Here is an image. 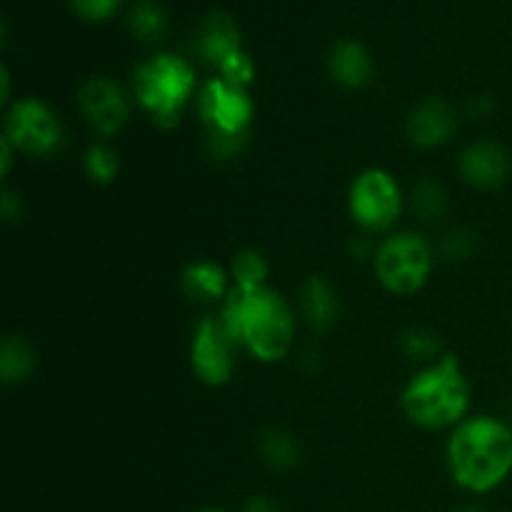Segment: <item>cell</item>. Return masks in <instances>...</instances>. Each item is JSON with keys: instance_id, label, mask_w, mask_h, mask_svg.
<instances>
[{"instance_id": "6da1fadb", "label": "cell", "mask_w": 512, "mask_h": 512, "mask_svg": "<svg viewBox=\"0 0 512 512\" xmlns=\"http://www.w3.org/2000/svg\"><path fill=\"white\" fill-rule=\"evenodd\" d=\"M225 333L260 363H278L295 340V313L273 288L230 290L220 313Z\"/></svg>"}, {"instance_id": "7a4b0ae2", "label": "cell", "mask_w": 512, "mask_h": 512, "mask_svg": "<svg viewBox=\"0 0 512 512\" xmlns=\"http://www.w3.org/2000/svg\"><path fill=\"white\" fill-rule=\"evenodd\" d=\"M448 468L460 488L490 493L512 470V430L493 415L465 418L450 433Z\"/></svg>"}, {"instance_id": "3957f363", "label": "cell", "mask_w": 512, "mask_h": 512, "mask_svg": "<svg viewBox=\"0 0 512 512\" xmlns=\"http://www.w3.org/2000/svg\"><path fill=\"white\" fill-rule=\"evenodd\" d=\"M405 418L423 430L455 428L468 418L470 383L455 355L425 363L400 393Z\"/></svg>"}, {"instance_id": "277c9868", "label": "cell", "mask_w": 512, "mask_h": 512, "mask_svg": "<svg viewBox=\"0 0 512 512\" xmlns=\"http://www.w3.org/2000/svg\"><path fill=\"white\" fill-rule=\"evenodd\" d=\"M135 98L158 128L170 130L180 123L190 95L195 93V73L183 58L158 53L133 73Z\"/></svg>"}, {"instance_id": "5b68a950", "label": "cell", "mask_w": 512, "mask_h": 512, "mask_svg": "<svg viewBox=\"0 0 512 512\" xmlns=\"http://www.w3.org/2000/svg\"><path fill=\"white\" fill-rule=\"evenodd\" d=\"M200 120L208 130L210 153L215 158H233L243 150L253 125L255 105L248 90L230 85L228 80L213 78L198 95Z\"/></svg>"}, {"instance_id": "8992f818", "label": "cell", "mask_w": 512, "mask_h": 512, "mask_svg": "<svg viewBox=\"0 0 512 512\" xmlns=\"http://www.w3.org/2000/svg\"><path fill=\"white\" fill-rule=\"evenodd\" d=\"M378 283L388 293L415 295L433 273V250L418 233H393L378 245L373 258Z\"/></svg>"}, {"instance_id": "52a82bcc", "label": "cell", "mask_w": 512, "mask_h": 512, "mask_svg": "<svg viewBox=\"0 0 512 512\" xmlns=\"http://www.w3.org/2000/svg\"><path fill=\"white\" fill-rule=\"evenodd\" d=\"M348 208L355 223L370 233H385L403 213V190L393 173L368 168L355 175L348 193Z\"/></svg>"}, {"instance_id": "ba28073f", "label": "cell", "mask_w": 512, "mask_h": 512, "mask_svg": "<svg viewBox=\"0 0 512 512\" xmlns=\"http://www.w3.org/2000/svg\"><path fill=\"white\" fill-rule=\"evenodd\" d=\"M3 135L18 153L30 158H48L63 145V123L43 100L20 98L8 108Z\"/></svg>"}, {"instance_id": "9c48e42d", "label": "cell", "mask_w": 512, "mask_h": 512, "mask_svg": "<svg viewBox=\"0 0 512 512\" xmlns=\"http://www.w3.org/2000/svg\"><path fill=\"white\" fill-rule=\"evenodd\" d=\"M235 348L220 318H203L190 343V368L208 388H223L235 375Z\"/></svg>"}, {"instance_id": "30bf717a", "label": "cell", "mask_w": 512, "mask_h": 512, "mask_svg": "<svg viewBox=\"0 0 512 512\" xmlns=\"http://www.w3.org/2000/svg\"><path fill=\"white\" fill-rule=\"evenodd\" d=\"M80 110L90 128L103 138H113L125 128L130 118V105L123 88L110 78H90L80 88Z\"/></svg>"}, {"instance_id": "8fae6325", "label": "cell", "mask_w": 512, "mask_h": 512, "mask_svg": "<svg viewBox=\"0 0 512 512\" xmlns=\"http://www.w3.org/2000/svg\"><path fill=\"white\" fill-rule=\"evenodd\" d=\"M408 140L420 150H433L448 143L458 130V113L445 100L428 98L410 113Z\"/></svg>"}, {"instance_id": "7c38bea8", "label": "cell", "mask_w": 512, "mask_h": 512, "mask_svg": "<svg viewBox=\"0 0 512 512\" xmlns=\"http://www.w3.org/2000/svg\"><path fill=\"white\" fill-rule=\"evenodd\" d=\"M460 175L465 178V183L475 185V188H498L508 180L510 173V158L498 143H473L463 150L460 155Z\"/></svg>"}, {"instance_id": "4fadbf2b", "label": "cell", "mask_w": 512, "mask_h": 512, "mask_svg": "<svg viewBox=\"0 0 512 512\" xmlns=\"http://www.w3.org/2000/svg\"><path fill=\"white\" fill-rule=\"evenodd\" d=\"M180 288L195 303H218V300H228L230 290H233V280H230V270L223 268L213 260H198L190 263L180 275Z\"/></svg>"}, {"instance_id": "5bb4252c", "label": "cell", "mask_w": 512, "mask_h": 512, "mask_svg": "<svg viewBox=\"0 0 512 512\" xmlns=\"http://www.w3.org/2000/svg\"><path fill=\"white\" fill-rule=\"evenodd\" d=\"M328 70L335 83L348 90H358L365 88L370 78H373V60H370L363 43H358V40H340L330 50Z\"/></svg>"}, {"instance_id": "9a60e30c", "label": "cell", "mask_w": 512, "mask_h": 512, "mask_svg": "<svg viewBox=\"0 0 512 512\" xmlns=\"http://www.w3.org/2000/svg\"><path fill=\"white\" fill-rule=\"evenodd\" d=\"M198 50L203 55L205 63L220 65L230 58L233 53H238L240 48V28L230 15L225 13H210L203 20V30H200Z\"/></svg>"}, {"instance_id": "2e32d148", "label": "cell", "mask_w": 512, "mask_h": 512, "mask_svg": "<svg viewBox=\"0 0 512 512\" xmlns=\"http://www.w3.org/2000/svg\"><path fill=\"white\" fill-rule=\"evenodd\" d=\"M300 308H303L305 320L315 330H328L338 323L340 298L338 290L320 275H310L300 290Z\"/></svg>"}, {"instance_id": "e0dca14e", "label": "cell", "mask_w": 512, "mask_h": 512, "mask_svg": "<svg viewBox=\"0 0 512 512\" xmlns=\"http://www.w3.org/2000/svg\"><path fill=\"white\" fill-rule=\"evenodd\" d=\"M35 358L33 345L20 335H5L0 343V378L5 385H20L35 373Z\"/></svg>"}, {"instance_id": "ac0fdd59", "label": "cell", "mask_w": 512, "mask_h": 512, "mask_svg": "<svg viewBox=\"0 0 512 512\" xmlns=\"http://www.w3.org/2000/svg\"><path fill=\"white\" fill-rule=\"evenodd\" d=\"M260 455L275 470H293L303 460V450H300L298 438L293 433H288V430L280 428L268 430L260 438Z\"/></svg>"}, {"instance_id": "d6986e66", "label": "cell", "mask_w": 512, "mask_h": 512, "mask_svg": "<svg viewBox=\"0 0 512 512\" xmlns=\"http://www.w3.org/2000/svg\"><path fill=\"white\" fill-rule=\"evenodd\" d=\"M230 280H233V288L238 290H255L265 288V280H268V260L258 250H240L235 253L233 263H230Z\"/></svg>"}, {"instance_id": "ffe728a7", "label": "cell", "mask_w": 512, "mask_h": 512, "mask_svg": "<svg viewBox=\"0 0 512 512\" xmlns=\"http://www.w3.org/2000/svg\"><path fill=\"white\" fill-rule=\"evenodd\" d=\"M128 28L133 38L143 40V43H155L165 35L168 28V15L160 5L155 3H138L128 13Z\"/></svg>"}, {"instance_id": "44dd1931", "label": "cell", "mask_w": 512, "mask_h": 512, "mask_svg": "<svg viewBox=\"0 0 512 512\" xmlns=\"http://www.w3.org/2000/svg\"><path fill=\"white\" fill-rule=\"evenodd\" d=\"M85 173L93 183L110 185L120 173V158L108 143H93L85 155Z\"/></svg>"}, {"instance_id": "7402d4cb", "label": "cell", "mask_w": 512, "mask_h": 512, "mask_svg": "<svg viewBox=\"0 0 512 512\" xmlns=\"http://www.w3.org/2000/svg\"><path fill=\"white\" fill-rule=\"evenodd\" d=\"M403 350L415 360H423V363H433L443 355V345H440L438 333H433L430 328H410L403 335Z\"/></svg>"}, {"instance_id": "603a6c76", "label": "cell", "mask_w": 512, "mask_h": 512, "mask_svg": "<svg viewBox=\"0 0 512 512\" xmlns=\"http://www.w3.org/2000/svg\"><path fill=\"white\" fill-rule=\"evenodd\" d=\"M415 213L423 220H435L445 213V193L433 180H423L415 190Z\"/></svg>"}, {"instance_id": "cb8c5ba5", "label": "cell", "mask_w": 512, "mask_h": 512, "mask_svg": "<svg viewBox=\"0 0 512 512\" xmlns=\"http://www.w3.org/2000/svg\"><path fill=\"white\" fill-rule=\"evenodd\" d=\"M218 70H220V78L228 80L230 85H238V88H248L250 80H253V75H255L253 60H250V55L243 53V50H238V53L230 55V58L225 60Z\"/></svg>"}, {"instance_id": "d4e9b609", "label": "cell", "mask_w": 512, "mask_h": 512, "mask_svg": "<svg viewBox=\"0 0 512 512\" xmlns=\"http://www.w3.org/2000/svg\"><path fill=\"white\" fill-rule=\"evenodd\" d=\"M75 15L85 20H108L118 10L120 0H68Z\"/></svg>"}, {"instance_id": "484cf974", "label": "cell", "mask_w": 512, "mask_h": 512, "mask_svg": "<svg viewBox=\"0 0 512 512\" xmlns=\"http://www.w3.org/2000/svg\"><path fill=\"white\" fill-rule=\"evenodd\" d=\"M443 250L450 255V258H463V255L470 253L468 235L460 233V230H458V233H450L448 238H445Z\"/></svg>"}, {"instance_id": "4316f807", "label": "cell", "mask_w": 512, "mask_h": 512, "mask_svg": "<svg viewBox=\"0 0 512 512\" xmlns=\"http://www.w3.org/2000/svg\"><path fill=\"white\" fill-rule=\"evenodd\" d=\"M0 153H3V158H0V175H8L10 168H13V155L18 153V150L13 148V143H10L8 138L3 135V140H0Z\"/></svg>"}, {"instance_id": "83f0119b", "label": "cell", "mask_w": 512, "mask_h": 512, "mask_svg": "<svg viewBox=\"0 0 512 512\" xmlns=\"http://www.w3.org/2000/svg\"><path fill=\"white\" fill-rule=\"evenodd\" d=\"M245 512H275V505L268 498H253Z\"/></svg>"}, {"instance_id": "f1b7e54d", "label": "cell", "mask_w": 512, "mask_h": 512, "mask_svg": "<svg viewBox=\"0 0 512 512\" xmlns=\"http://www.w3.org/2000/svg\"><path fill=\"white\" fill-rule=\"evenodd\" d=\"M0 80H3V93H0V103H8L10 100V73H8V68H0Z\"/></svg>"}, {"instance_id": "f546056e", "label": "cell", "mask_w": 512, "mask_h": 512, "mask_svg": "<svg viewBox=\"0 0 512 512\" xmlns=\"http://www.w3.org/2000/svg\"><path fill=\"white\" fill-rule=\"evenodd\" d=\"M198 512H225V510H215V508H208V510H198Z\"/></svg>"}, {"instance_id": "4dcf8cb0", "label": "cell", "mask_w": 512, "mask_h": 512, "mask_svg": "<svg viewBox=\"0 0 512 512\" xmlns=\"http://www.w3.org/2000/svg\"><path fill=\"white\" fill-rule=\"evenodd\" d=\"M465 512H480V510H465Z\"/></svg>"}]
</instances>
